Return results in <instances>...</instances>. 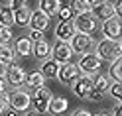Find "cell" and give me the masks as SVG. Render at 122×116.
<instances>
[{
    "mask_svg": "<svg viewBox=\"0 0 122 116\" xmlns=\"http://www.w3.org/2000/svg\"><path fill=\"white\" fill-rule=\"evenodd\" d=\"M110 79L114 83H120V79H122V61L120 59L112 61V65H110Z\"/></svg>",
    "mask_w": 122,
    "mask_h": 116,
    "instance_id": "cell-26",
    "label": "cell"
},
{
    "mask_svg": "<svg viewBox=\"0 0 122 116\" xmlns=\"http://www.w3.org/2000/svg\"><path fill=\"white\" fill-rule=\"evenodd\" d=\"M32 96V106H34V110L36 112H47V104H49V100H51V91L47 87H40V89H36L34 91V95H30Z\"/></svg>",
    "mask_w": 122,
    "mask_h": 116,
    "instance_id": "cell-2",
    "label": "cell"
},
{
    "mask_svg": "<svg viewBox=\"0 0 122 116\" xmlns=\"http://www.w3.org/2000/svg\"><path fill=\"white\" fill-rule=\"evenodd\" d=\"M6 89V81H4V77H0V92H4Z\"/></svg>",
    "mask_w": 122,
    "mask_h": 116,
    "instance_id": "cell-33",
    "label": "cell"
},
{
    "mask_svg": "<svg viewBox=\"0 0 122 116\" xmlns=\"http://www.w3.org/2000/svg\"><path fill=\"white\" fill-rule=\"evenodd\" d=\"M8 104H10L12 110H16V112L28 110V108L32 106V96H30L26 91L16 89V91L12 92V95H8Z\"/></svg>",
    "mask_w": 122,
    "mask_h": 116,
    "instance_id": "cell-4",
    "label": "cell"
},
{
    "mask_svg": "<svg viewBox=\"0 0 122 116\" xmlns=\"http://www.w3.org/2000/svg\"><path fill=\"white\" fill-rule=\"evenodd\" d=\"M108 87H110V79H108V77L98 75L97 79H93V89L97 92H101V95H104V92L108 91Z\"/></svg>",
    "mask_w": 122,
    "mask_h": 116,
    "instance_id": "cell-24",
    "label": "cell"
},
{
    "mask_svg": "<svg viewBox=\"0 0 122 116\" xmlns=\"http://www.w3.org/2000/svg\"><path fill=\"white\" fill-rule=\"evenodd\" d=\"M10 2H12V4H14V6H16V8H18V6H22V4L26 2V0H10Z\"/></svg>",
    "mask_w": 122,
    "mask_h": 116,
    "instance_id": "cell-34",
    "label": "cell"
},
{
    "mask_svg": "<svg viewBox=\"0 0 122 116\" xmlns=\"http://www.w3.org/2000/svg\"><path fill=\"white\" fill-rule=\"evenodd\" d=\"M4 75H6V65L0 63V77H4Z\"/></svg>",
    "mask_w": 122,
    "mask_h": 116,
    "instance_id": "cell-35",
    "label": "cell"
},
{
    "mask_svg": "<svg viewBox=\"0 0 122 116\" xmlns=\"http://www.w3.org/2000/svg\"><path fill=\"white\" fill-rule=\"evenodd\" d=\"M69 45H71L73 53L83 55V53H89V49L95 45V40H93V35H91V34H75L71 37Z\"/></svg>",
    "mask_w": 122,
    "mask_h": 116,
    "instance_id": "cell-5",
    "label": "cell"
},
{
    "mask_svg": "<svg viewBox=\"0 0 122 116\" xmlns=\"http://www.w3.org/2000/svg\"><path fill=\"white\" fill-rule=\"evenodd\" d=\"M0 26H4V28L14 26V12L8 6H0Z\"/></svg>",
    "mask_w": 122,
    "mask_h": 116,
    "instance_id": "cell-23",
    "label": "cell"
},
{
    "mask_svg": "<svg viewBox=\"0 0 122 116\" xmlns=\"http://www.w3.org/2000/svg\"><path fill=\"white\" fill-rule=\"evenodd\" d=\"M12 12H14V24H18V26H28L32 12H30V8H28L26 4L18 6V8H16V10H12Z\"/></svg>",
    "mask_w": 122,
    "mask_h": 116,
    "instance_id": "cell-16",
    "label": "cell"
},
{
    "mask_svg": "<svg viewBox=\"0 0 122 116\" xmlns=\"http://www.w3.org/2000/svg\"><path fill=\"white\" fill-rule=\"evenodd\" d=\"M91 16H93L95 20L98 18V20L106 22V20L114 18V6L110 2H106V0L101 2V4H95V6H91Z\"/></svg>",
    "mask_w": 122,
    "mask_h": 116,
    "instance_id": "cell-11",
    "label": "cell"
},
{
    "mask_svg": "<svg viewBox=\"0 0 122 116\" xmlns=\"http://www.w3.org/2000/svg\"><path fill=\"white\" fill-rule=\"evenodd\" d=\"M120 41H112V40H101L97 43V53L95 55L101 59V61H114V59H120Z\"/></svg>",
    "mask_w": 122,
    "mask_h": 116,
    "instance_id": "cell-1",
    "label": "cell"
},
{
    "mask_svg": "<svg viewBox=\"0 0 122 116\" xmlns=\"http://www.w3.org/2000/svg\"><path fill=\"white\" fill-rule=\"evenodd\" d=\"M12 37H14V34H12V30H10V28L0 26V43H10V41H12Z\"/></svg>",
    "mask_w": 122,
    "mask_h": 116,
    "instance_id": "cell-27",
    "label": "cell"
},
{
    "mask_svg": "<svg viewBox=\"0 0 122 116\" xmlns=\"http://www.w3.org/2000/svg\"><path fill=\"white\" fill-rule=\"evenodd\" d=\"M6 108H8V95L6 92H0V114H4Z\"/></svg>",
    "mask_w": 122,
    "mask_h": 116,
    "instance_id": "cell-31",
    "label": "cell"
},
{
    "mask_svg": "<svg viewBox=\"0 0 122 116\" xmlns=\"http://www.w3.org/2000/svg\"><path fill=\"white\" fill-rule=\"evenodd\" d=\"M108 91H110V95H112V98H116V100H120V95H122V85H120V83H112L110 87H108Z\"/></svg>",
    "mask_w": 122,
    "mask_h": 116,
    "instance_id": "cell-28",
    "label": "cell"
},
{
    "mask_svg": "<svg viewBox=\"0 0 122 116\" xmlns=\"http://www.w3.org/2000/svg\"><path fill=\"white\" fill-rule=\"evenodd\" d=\"M73 26H75V32L77 34H91V32L97 30V20L91 16V12L79 14V16L73 20Z\"/></svg>",
    "mask_w": 122,
    "mask_h": 116,
    "instance_id": "cell-8",
    "label": "cell"
},
{
    "mask_svg": "<svg viewBox=\"0 0 122 116\" xmlns=\"http://www.w3.org/2000/svg\"><path fill=\"white\" fill-rule=\"evenodd\" d=\"M71 55H73V49L69 43L65 41H57L55 47H51V59L59 65H65V63H71Z\"/></svg>",
    "mask_w": 122,
    "mask_h": 116,
    "instance_id": "cell-7",
    "label": "cell"
},
{
    "mask_svg": "<svg viewBox=\"0 0 122 116\" xmlns=\"http://www.w3.org/2000/svg\"><path fill=\"white\" fill-rule=\"evenodd\" d=\"M32 53L36 55V59H41V61H45L49 55H51V45L47 43V41H37V43H34V47H32Z\"/></svg>",
    "mask_w": 122,
    "mask_h": 116,
    "instance_id": "cell-17",
    "label": "cell"
},
{
    "mask_svg": "<svg viewBox=\"0 0 122 116\" xmlns=\"http://www.w3.org/2000/svg\"><path fill=\"white\" fill-rule=\"evenodd\" d=\"M93 116H108L106 112H97V114H93Z\"/></svg>",
    "mask_w": 122,
    "mask_h": 116,
    "instance_id": "cell-38",
    "label": "cell"
},
{
    "mask_svg": "<svg viewBox=\"0 0 122 116\" xmlns=\"http://www.w3.org/2000/svg\"><path fill=\"white\" fill-rule=\"evenodd\" d=\"M26 116H36V114H34V112H30V114H26Z\"/></svg>",
    "mask_w": 122,
    "mask_h": 116,
    "instance_id": "cell-39",
    "label": "cell"
},
{
    "mask_svg": "<svg viewBox=\"0 0 122 116\" xmlns=\"http://www.w3.org/2000/svg\"><path fill=\"white\" fill-rule=\"evenodd\" d=\"M16 59V53L10 47V43H0V63L8 65V63H14Z\"/></svg>",
    "mask_w": 122,
    "mask_h": 116,
    "instance_id": "cell-22",
    "label": "cell"
},
{
    "mask_svg": "<svg viewBox=\"0 0 122 116\" xmlns=\"http://www.w3.org/2000/svg\"><path fill=\"white\" fill-rule=\"evenodd\" d=\"M101 2H104V0H89V4H91V6H95V4H101Z\"/></svg>",
    "mask_w": 122,
    "mask_h": 116,
    "instance_id": "cell-37",
    "label": "cell"
},
{
    "mask_svg": "<svg viewBox=\"0 0 122 116\" xmlns=\"http://www.w3.org/2000/svg\"><path fill=\"white\" fill-rule=\"evenodd\" d=\"M26 71H24V67L22 65H18V63H10V67H6V79L4 81H8V85L10 87H14V89H20L22 85L26 83Z\"/></svg>",
    "mask_w": 122,
    "mask_h": 116,
    "instance_id": "cell-3",
    "label": "cell"
},
{
    "mask_svg": "<svg viewBox=\"0 0 122 116\" xmlns=\"http://www.w3.org/2000/svg\"><path fill=\"white\" fill-rule=\"evenodd\" d=\"M120 18H110L102 24V34L106 40H112V41H120Z\"/></svg>",
    "mask_w": 122,
    "mask_h": 116,
    "instance_id": "cell-13",
    "label": "cell"
},
{
    "mask_svg": "<svg viewBox=\"0 0 122 116\" xmlns=\"http://www.w3.org/2000/svg\"><path fill=\"white\" fill-rule=\"evenodd\" d=\"M28 40L32 41V43H37V41H43L45 37H43V32H37V30H32L28 35Z\"/></svg>",
    "mask_w": 122,
    "mask_h": 116,
    "instance_id": "cell-30",
    "label": "cell"
},
{
    "mask_svg": "<svg viewBox=\"0 0 122 116\" xmlns=\"http://www.w3.org/2000/svg\"><path fill=\"white\" fill-rule=\"evenodd\" d=\"M57 14H59V18H61V22H63V20H71V18H73V10L69 8V6H61Z\"/></svg>",
    "mask_w": 122,
    "mask_h": 116,
    "instance_id": "cell-29",
    "label": "cell"
},
{
    "mask_svg": "<svg viewBox=\"0 0 122 116\" xmlns=\"http://www.w3.org/2000/svg\"><path fill=\"white\" fill-rule=\"evenodd\" d=\"M59 63H55V61H53V59H45L43 61V63H41V75L43 77H47V79H55V77H57V73H59Z\"/></svg>",
    "mask_w": 122,
    "mask_h": 116,
    "instance_id": "cell-18",
    "label": "cell"
},
{
    "mask_svg": "<svg viewBox=\"0 0 122 116\" xmlns=\"http://www.w3.org/2000/svg\"><path fill=\"white\" fill-rule=\"evenodd\" d=\"M61 8V0H40V10L45 16H55Z\"/></svg>",
    "mask_w": 122,
    "mask_h": 116,
    "instance_id": "cell-19",
    "label": "cell"
},
{
    "mask_svg": "<svg viewBox=\"0 0 122 116\" xmlns=\"http://www.w3.org/2000/svg\"><path fill=\"white\" fill-rule=\"evenodd\" d=\"M57 77H59V81L63 83V85H69V87H71V85L81 77V71H79V67H77V65H73V63H65V65H61V67H59Z\"/></svg>",
    "mask_w": 122,
    "mask_h": 116,
    "instance_id": "cell-10",
    "label": "cell"
},
{
    "mask_svg": "<svg viewBox=\"0 0 122 116\" xmlns=\"http://www.w3.org/2000/svg\"><path fill=\"white\" fill-rule=\"evenodd\" d=\"M32 47H34V43L30 41L28 37H18L14 53H18V55H22V57H28V55H32Z\"/></svg>",
    "mask_w": 122,
    "mask_h": 116,
    "instance_id": "cell-20",
    "label": "cell"
},
{
    "mask_svg": "<svg viewBox=\"0 0 122 116\" xmlns=\"http://www.w3.org/2000/svg\"><path fill=\"white\" fill-rule=\"evenodd\" d=\"M75 34H77V32H75L73 20H63V22H59L57 28H55V37L59 41H65V43H69Z\"/></svg>",
    "mask_w": 122,
    "mask_h": 116,
    "instance_id": "cell-12",
    "label": "cell"
},
{
    "mask_svg": "<svg viewBox=\"0 0 122 116\" xmlns=\"http://www.w3.org/2000/svg\"><path fill=\"white\" fill-rule=\"evenodd\" d=\"M6 116H18V112H16V110H12V108H10V110L6 112Z\"/></svg>",
    "mask_w": 122,
    "mask_h": 116,
    "instance_id": "cell-36",
    "label": "cell"
},
{
    "mask_svg": "<svg viewBox=\"0 0 122 116\" xmlns=\"http://www.w3.org/2000/svg\"><path fill=\"white\" fill-rule=\"evenodd\" d=\"M112 116H122V106H120V100L116 102V106L112 108Z\"/></svg>",
    "mask_w": 122,
    "mask_h": 116,
    "instance_id": "cell-32",
    "label": "cell"
},
{
    "mask_svg": "<svg viewBox=\"0 0 122 116\" xmlns=\"http://www.w3.org/2000/svg\"><path fill=\"white\" fill-rule=\"evenodd\" d=\"M73 91H75V95H77L79 98L89 100L91 92H93V77H91V75L79 77V79L73 83Z\"/></svg>",
    "mask_w": 122,
    "mask_h": 116,
    "instance_id": "cell-9",
    "label": "cell"
},
{
    "mask_svg": "<svg viewBox=\"0 0 122 116\" xmlns=\"http://www.w3.org/2000/svg\"><path fill=\"white\" fill-rule=\"evenodd\" d=\"M69 8L73 12H79V14H87L91 12V4H89V0H71V6Z\"/></svg>",
    "mask_w": 122,
    "mask_h": 116,
    "instance_id": "cell-25",
    "label": "cell"
},
{
    "mask_svg": "<svg viewBox=\"0 0 122 116\" xmlns=\"http://www.w3.org/2000/svg\"><path fill=\"white\" fill-rule=\"evenodd\" d=\"M67 108H69V100H67L65 96H51L49 104H47V114L59 116V114L67 112Z\"/></svg>",
    "mask_w": 122,
    "mask_h": 116,
    "instance_id": "cell-14",
    "label": "cell"
},
{
    "mask_svg": "<svg viewBox=\"0 0 122 116\" xmlns=\"http://www.w3.org/2000/svg\"><path fill=\"white\" fill-rule=\"evenodd\" d=\"M101 65H102V61L98 59L95 53H83L81 55V59H79V71L81 73H85V75H93V73H97L98 69H101Z\"/></svg>",
    "mask_w": 122,
    "mask_h": 116,
    "instance_id": "cell-6",
    "label": "cell"
},
{
    "mask_svg": "<svg viewBox=\"0 0 122 116\" xmlns=\"http://www.w3.org/2000/svg\"><path fill=\"white\" fill-rule=\"evenodd\" d=\"M43 83H45V77L40 73V71H34V73H28L26 75V87H30V89H40V87H43Z\"/></svg>",
    "mask_w": 122,
    "mask_h": 116,
    "instance_id": "cell-21",
    "label": "cell"
},
{
    "mask_svg": "<svg viewBox=\"0 0 122 116\" xmlns=\"http://www.w3.org/2000/svg\"><path fill=\"white\" fill-rule=\"evenodd\" d=\"M30 26H32V30H37V32H45L49 26V16H45V14L41 10H36L32 12V16H30Z\"/></svg>",
    "mask_w": 122,
    "mask_h": 116,
    "instance_id": "cell-15",
    "label": "cell"
}]
</instances>
